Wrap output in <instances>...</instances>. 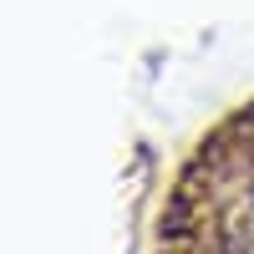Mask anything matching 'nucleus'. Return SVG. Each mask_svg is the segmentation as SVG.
<instances>
[{"instance_id": "1", "label": "nucleus", "mask_w": 254, "mask_h": 254, "mask_svg": "<svg viewBox=\"0 0 254 254\" xmlns=\"http://www.w3.org/2000/svg\"><path fill=\"white\" fill-rule=\"evenodd\" d=\"M153 254H254V97L183 147L158 203Z\"/></svg>"}]
</instances>
